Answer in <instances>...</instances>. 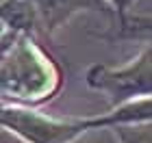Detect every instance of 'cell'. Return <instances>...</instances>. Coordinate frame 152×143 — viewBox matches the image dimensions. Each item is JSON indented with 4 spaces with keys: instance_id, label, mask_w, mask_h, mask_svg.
<instances>
[{
    "instance_id": "cell-1",
    "label": "cell",
    "mask_w": 152,
    "mask_h": 143,
    "mask_svg": "<svg viewBox=\"0 0 152 143\" xmlns=\"http://www.w3.org/2000/svg\"><path fill=\"white\" fill-rule=\"evenodd\" d=\"M152 121V98L115 106L91 117H52L28 106L2 104L0 124L24 143H74L94 130H113L126 124Z\"/></svg>"
},
{
    "instance_id": "cell-2",
    "label": "cell",
    "mask_w": 152,
    "mask_h": 143,
    "mask_svg": "<svg viewBox=\"0 0 152 143\" xmlns=\"http://www.w3.org/2000/svg\"><path fill=\"white\" fill-rule=\"evenodd\" d=\"M63 67L33 35L2 41L0 89L2 104L37 108L54 100L63 87Z\"/></svg>"
},
{
    "instance_id": "cell-3",
    "label": "cell",
    "mask_w": 152,
    "mask_h": 143,
    "mask_svg": "<svg viewBox=\"0 0 152 143\" xmlns=\"http://www.w3.org/2000/svg\"><path fill=\"white\" fill-rule=\"evenodd\" d=\"M85 83L89 89L107 95L111 108L130 102L152 98V44L143 46L137 57L124 65H102L96 63L87 70Z\"/></svg>"
},
{
    "instance_id": "cell-4",
    "label": "cell",
    "mask_w": 152,
    "mask_h": 143,
    "mask_svg": "<svg viewBox=\"0 0 152 143\" xmlns=\"http://www.w3.org/2000/svg\"><path fill=\"white\" fill-rule=\"evenodd\" d=\"M37 9L44 26V35L50 37L54 30H59L65 22H70L74 15L85 11L111 15L113 9L107 0H28Z\"/></svg>"
},
{
    "instance_id": "cell-5",
    "label": "cell",
    "mask_w": 152,
    "mask_h": 143,
    "mask_svg": "<svg viewBox=\"0 0 152 143\" xmlns=\"http://www.w3.org/2000/svg\"><path fill=\"white\" fill-rule=\"evenodd\" d=\"M152 39V15L141 13H128L124 20L115 24L113 35H107V39Z\"/></svg>"
},
{
    "instance_id": "cell-6",
    "label": "cell",
    "mask_w": 152,
    "mask_h": 143,
    "mask_svg": "<svg viewBox=\"0 0 152 143\" xmlns=\"http://www.w3.org/2000/svg\"><path fill=\"white\" fill-rule=\"evenodd\" d=\"M117 143H152V121L143 124H126L111 130Z\"/></svg>"
},
{
    "instance_id": "cell-7",
    "label": "cell",
    "mask_w": 152,
    "mask_h": 143,
    "mask_svg": "<svg viewBox=\"0 0 152 143\" xmlns=\"http://www.w3.org/2000/svg\"><path fill=\"white\" fill-rule=\"evenodd\" d=\"M109 4H111V9H113V13L117 15V22H120V20H124L128 15V9L133 4H130V0H107Z\"/></svg>"
},
{
    "instance_id": "cell-8",
    "label": "cell",
    "mask_w": 152,
    "mask_h": 143,
    "mask_svg": "<svg viewBox=\"0 0 152 143\" xmlns=\"http://www.w3.org/2000/svg\"><path fill=\"white\" fill-rule=\"evenodd\" d=\"M133 2H135V0H130V4H133Z\"/></svg>"
}]
</instances>
